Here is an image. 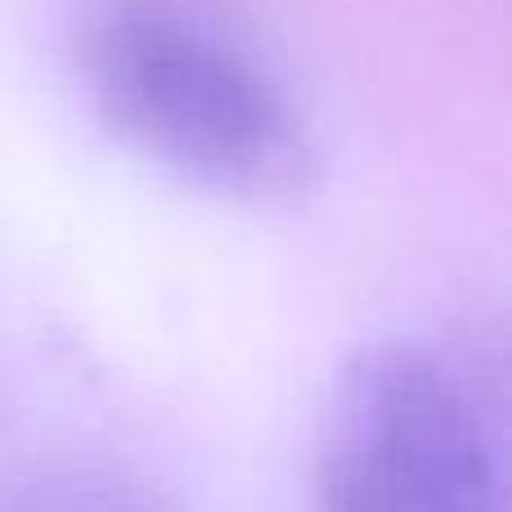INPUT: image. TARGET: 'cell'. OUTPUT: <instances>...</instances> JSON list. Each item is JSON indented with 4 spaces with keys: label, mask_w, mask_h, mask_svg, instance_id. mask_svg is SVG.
Masks as SVG:
<instances>
[{
    "label": "cell",
    "mask_w": 512,
    "mask_h": 512,
    "mask_svg": "<svg viewBox=\"0 0 512 512\" xmlns=\"http://www.w3.org/2000/svg\"><path fill=\"white\" fill-rule=\"evenodd\" d=\"M0 512H180L140 477L104 463H45L0 486Z\"/></svg>",
    "instance_id": "3"
},
{
    "label": "cell",
    "mask_w": 512,
    "mask_h": 512,
    "mask_svg": "<svg viewBox=\"0 0 512 512\" xmlns=\"http://www.w3.org/2000/svg\"><path fill=\"white\" fill-rule=\"evenodd\" d=\"M99 122L180 185L243 207H292L319 149L279 72L207 0H104L81 41Z\"/></svg>",
    "instance_id": "1"
},
{
    "label": "cell",
    "mask_w": 512,
    "mask_h": 512,
    "mask_svg": "<svg viewBox=\"0 0 512 512\" xmlns=\"http://www.w3.org/2000/svg\"><path fill=\"white\" fill-rule=\"evenodd\" d=\"M315 512H508L499 364L441 337L355 351L319 423Z\"/></svg>",
    "instance_id": "2"
}]
</instances>
